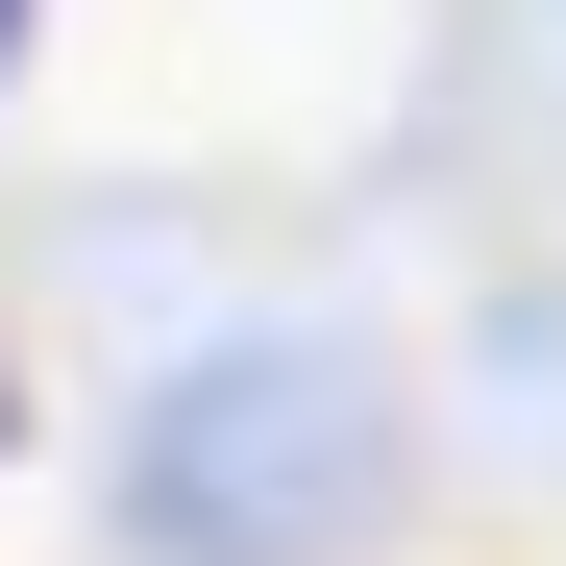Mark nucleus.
<instances>
[{
	"label": "nucleus",
	"instance_id": "nucleus-3",
	"mask_svg": "<svg viewBox=\"0 0 566 566\" xmlns=\"http://www.w3.org/2000/svg\"><path fill=\"white\" fill-rule=\"evenodd\" d=\"M0 443H25V369H0Z\"/></svg>",
	"mask_w": 566,
	"mask_h": 566
},
{
	"label": "nucleus",
	"instance_id": "nucleus-2",
	"mask_svg": "<svg viewBox=\"0 0 566 566\" xmlns=\"http://www.w3.org/2000/svg\"><path fill=\"white\" fill-rule=\"evenodd\" d=\"M25 25H50V0H0V74H25Z\"/></svg>",
	"mask_w": 566,
	"mask_h": 566
},
{
	"label": "nucleus",
	"instance_id": "nucleus-1",
	"mask_svg": "<svg viewBox=\"0 0 566 566\" xmlns=\"http://www.w3.org/2000/svg\"><path fill=\"white\" fill-rule=\"evenodd\" d=\"M395 369H369L345 321H247L198 369H148L124 419V566H345L369 517H395Z\"/></svg>",
	"mask_w": 566,
	"mask_h": 566
}]
</instances>
